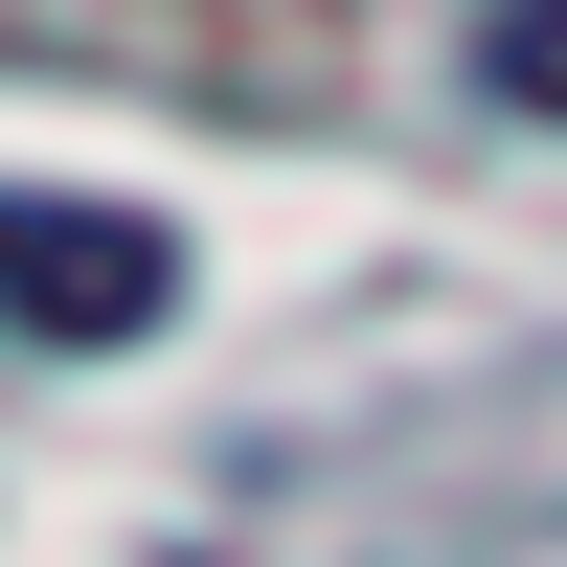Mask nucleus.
I'll use <instances>...</instances> for the list:
<instances>
[{
  "instance_id": "obj_1",
  "label": "nucleus",
  "mask_w": 567,
  "mask_h": 567,
  "mask_svg": "<svg viewBox=\"0 0 567 567\" xmlns=\"http://www.w3.org/2000/svg\"><path fill=\"white\" fill-rule=\"evenodd\" d=\"M0 318L23 341H159L182 318V227L159 205H69V182H0Z\"/></svg>"
},
{
  "instance_id": "obj_2",
  "label": "nucleus",
  "mask_w": 567,
  "mask_h": 567,
  "mask_svg": "<svg viewBox=\"0 0 567 567\" xmlns=\"http://www.w3.org/2000/svg\"><path fill=\"white\" fill-rule=\"evenodd\" d=\"M477 91H499V114H545V136H567V0H499V23H477Z\"/></svg>"
}]
</instances>
